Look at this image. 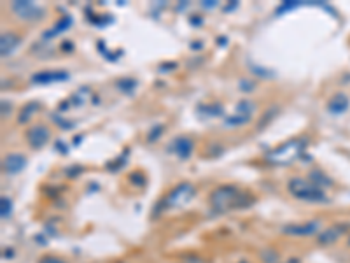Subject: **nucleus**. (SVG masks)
<instances>
[{
  "label": "nucleus",
  "instance_id": "obj_1",
  "mask_svg": "<svg viewBox=\"0 0 350 263\" xmlns=\"http://www.w3.org/2000/svg\"><path fill=\"white\" fill-rule=\"evenodd\" d=\"M247 196L240 193V190L237 186H231V184H224V186H219L216 188L209 196L210 207H212L216 213H228L231 209H238V207H247L252 202L245 200Z\"/></svg>",
  "mask_w": 350,
  "mask_h": 263
},
{
  "label": "nucleus",
  "instance_id": "obj_2",
  "mask_svg": "<svg viewBox=\"0 0 350 263\" xmlns=\"http://www.w3.org/2000/svg\"><path fill=\"white\" fill-rule=\"evenodd\" d=\"M287 190L292 196H296L298 200L310 202V204H326L328 202V196L319 186H315L312 181L301 179V177L289 179Z\"/></svg>",
  "mask_w": 350,
  "mask_h": 263
},
{
  "label": "nucleus",
  "instance_id": "obj_3",
  "mask_svg": "<svg viewBox=\"0 0 350 263\" xmlns=\"http://www.w3.org/2000/svg\"><path fill=\"white\" fill-rule=\"evenodd\" d=\"M305 146H306V142L303 139H292V141L280 144L275 149H271L266 155V160L273 165H289L303 155Z\"/></svg>",
  "mask_w": 350,
  "mask_h": 263
},
{
  "label": "nucleus",
  "instance_id": "obj_4",
  "mask_svg": "<svg viewBox=\"0 0 350 263\" xmlns=\"http://www.w3.org/2000/svg\"><path fill=\"white\" fill-rule=\"evenodd\" d=\"M196 195V188L193 183H180L179 186H175L174 190L167 193L163 196L161 200V209H179V207H184L186 204L195 198Z\"/></svg>",
  "mask_w": 350,
  "mask_h": 263
},
{
  "label": "nucleus",
  "instance_id": "obj_5",
  "mask_svg": "<svg viewBox=\"0 0 350 263\" xmlns=\"http://www.w3.org/2000/svg\"><path fill=\"white\" fill-rule=\"evenodd\" d=\"M256 111H258V104L250 98H243L237 104L235 113L224 118V126L226 128H238V126L247 125L254 118Z\"/></svg>",
  "mask_w": 350,
  "mask_h": 263
},
{
  "label": "nucleus",
  "instance_id": "obj_6",
  "mask_svg": "<svg viewBox=\"0 0 350 263\" xmlns=\"http://www.w3.org/2000/svg\"><path fill=\"white\" fill-rule=\"evenodd\" d=\"M11 11L14 13V16L21 21H41L42 18L46 16V9L34 2L28 0H16L11 4Z\"/></svg>",
  "mask_w": 350,
  "mask_h": 263
},
{
  "label": "nucleus",
  "instance_id": "obj_7",
  "mask_svg": "<svg viewBox=\"0 0 350 263\" xmlns=\"http://www.w3.org/2000/svg\"><path fill=\"white\" fill-rule=\"evenodd\" d=\"M51 139V132L46 125H34L26 130V141L32 149H42Z\"/></svg>",
  "mask_w": 350,
  "mask_h": 263
},
{
  "label": "nucleus",
  "instance_id": "obj_8",
  "mask_svg": "<svg viewBox=\"0 0 350 263\" xmlns=\"http://www.w3.org/2000/svg\"><path fill=\"white\" fill-rule=\"evenodd\" d=\"M321 221H306V223H291L282 228L284 234L294 235V237H310L321 232Z\"/></svg>",
  "mask_w": 350,
  "mask_h": 263
},
{
  "label": "nucleus",
  "instance_id": "obj_9",
  "mask_svg": "<svg viewBox=\"0 0 350 263\" xmlns=\"http://www.w3.org/2000/svg\"><path fill=\"white\" fill-rule=\"evenodd\" d=\"M193 147H195V142L186 135H179L170 142V151L179 160H188L193 153Z\"/></svg>",
  "mask_w": 350,
  "mask_h": 263
},
{
  "label": "nucleus",
  "instance_id": "obj_10",
  "mask_svg": "<svg viewBox=\"0 0 350 263\" xmlns=\"http://www.w3.org/2000/svg\"><path fill=\"white\" fill-rule=\"evenodd\" d=\"M347 230H349V225H333V226H329V228L322 230L321 234L317 235V242L321 244V246H329V244H334L338 239L345 234Z\"/></svg>",
  "mask_w": 350,
  "mask_h": 263
},
{
  "label": "nucleus",
  "instance_id": "obj_11",
  "mask_svg": "<svg viewBox=\"0 0 350 263\" xmlns=\"http://www.w3.org/2000/svg\"><path fill=\"white\" fill-rule=\"evenodd\" d=\"M20 44H21L20 35H16L14 32H4L2 37H0V53H2V58H7L13 51L18 49Z\"/></svg>",
  "mask_w": 350,
  "mask_h": 263
},
{
  "label": "nucleus",
  "instance_id": "obj_12",
  "mask_svg": "<svg viewBox=\"0 0 350 263\" xmlns=\"http://www.w3.org/2000/svg\"><path fill=\"white\" fill-rule=\"evenodd\" d=\"M26 167V156L21 153H11L4 158V170L7 174H20Z\"/></svg>",
  "mask_w": 350,
  "mask_h": 263
},
{
  "label": "nucleus",
  "instance_id": "obj_13",
  "mask_svg": "<svg viewBox=\"0 0 350 263\" xmlns=\"http://www.w3.org/2000/svg\"><path fill=\"white\" fill-rule=\"evenodd\" d=\"M68 77L67 72L63 71H44L41 74H35L32 77V83L39 84H47V83H56V81H65Z\"/></svg>",
  "mask_w": 350,
  "mask_h": 263
},
{
  "label": "nucleus",
  "instance_id": "obj_14",
  "mask_svg": "<svg viewBox=\"0 0 350 263\" xmlns=\"http://www.w3.org/2000/svg\"><path fill=\"white\" fill-rule=\"evenodd\" d=\"M39 102H35V100H32V102H26L23 107H21V111H20V114H18V123L20 125H26V123L32 120V118L35 116V113L39 111Z\"/></svg>",
  "mask_w": 350,
  "mask_h": 263
},
{
  "label": "nucleus",
  "instance_id": "obj_15",
  "mask_svg": "<svg viewBox=\"0 0 350 263\" xmlns=\"http://www.w3.org/2000/svg\"><path fill=\"white\" fill-rule=\"evenodd\" d=\"M347 107H349V100H347V96L342 95V93L334 95L329 100V104H328V109H329L333 114H342L343 111H347Z\"/></svg>",
  "mask_w": 350,
  "mask_h": 263
},
{
  "label": "nucleus",
  "instance_id": "obj_16",
  "mask_svg": "<svg viewBox=\"0 0 350 263\" xmlns=\"http://www.w3.org/2000/svg\"><path fill=\"white\" fill-rule=\"evenodd\" d=\"M70 25H72V18L70 16H62L58 20V23H56V25H54L53 28L49 30V32H46V34H44V37H46V39L56 37V35H60L62 32H65V30H67Z\"/></svg>",
  "mask_w": 350,
  "mask_h": 263
},
{
  "label": "nucleus",
  "instance_id": "obj_17",
  "mask_svg": "<svg viewBox=\"0 0 350 263\" xmlns=\"http://www.w3.org/2000/svg\"><path fill=\"white\" fill-rule=\"evenodd\" d=\"M310 179H312V183L315 184V186H319V188H321V186H331V181L319 170L312 172V174H310Z\"/></svg>",
  "mask_w": 350,
  "mask_h": 263
},
{
  "label": "nucleus",
  "instance_id": "obj_18",
  "mask_svg": "<svg viewBox=\"0 0 350 263\" xmlns=\"http://www.w3.org/2000/svg\"><path fill=\"white\" fill-rule=\"evenodd\" d=\"M135 81L133 79H130V77H125V79H119L116 83V86H117V90H121V92H125V93H131L135 90Z\"/></svg>",
  "mask_w": 350,
  "mask_h": 263
},
{
  "label": "nucleus",
  "instance_id": "obj_19",
  "mask_svg": "<svg viewBox=\"0 0 350 263\" xmlns=\"http://www.w3.org/2000/svg\"><path fill=\"white\" fill-rule=\"evenodd\" d=\"M0 207H2V217H4V219L11 216L13 204H11V198H9V196H2V200H0Z\"/></svg>",
  "mask_w": 350,
  "mask_h": 263
},
{
  "label": "nucleus",
  "instance_id": "obj_20",
  "mask_svg": "<svg viewBox=\"0 0 350 263\" xmlns=\"http://www.w3.org/2000/svg\"><path fill=\"white\" fill-rule=\"evenodd\" d=\"M39 263H67V262H65V260H62V258H58V256L47 255V256H42V258L39 260Z\"/></svg>",
  "mask_w": 350,
  "mask_h": 263
},
{
  "label": "nucleus",
  "instance_id": "obj_21",
  "mask_svg": "<svg viewBox=\"0 0 350 263\" xmlns=\"http://www.w3.org/2000/svg\"><path fill=\"white\" fill-rule=\"evenodd\" d=\"M159 134H163V126L156 125L154 128L151 130V134H149V137H147V139H149L151 142H154L156 139H158V135H159Z\"/></svg>",
  "mask_w": 350,
  "mask_h": 263
},
{
  "label": "nucleus",
  "instance_id": "obj_22",
  "mask_svg": "<svg viewBox=\"0 0 350 263\" xmlns=\"http://www.w3.org/2000/svg\"><path fill=\"white\" fill-rule=\"evenodd\" d=\"M240 90H242V92H252V90H254V83H252V81L242 79L240 81Z\"/></svg>",
  "mask_w": 350,
  "mask_h": 263
},
{
  "label": "nucleus",
  "instance_id": "obj_23",
  "mask_svg": "<svg viewBox=\"0 0 350 263\" xmlns=\"http://www.w3.org/2000/svg\"><path fill=\"white\" fill-rule=\"evenodd\" d=\"M349 244H350V239H349Z\"/></svg>",
  "mask_w": 350,
  "mask_h": 263
},
{
  "label": "nucleus",
  "instance_id": "obj_24",
  "mask_svg": "<svg viewBox=\"0 0 350 263\" xmlns=\"http://www.w3.org/2000/svg\"><path fill=\"white\" fill-rule=\"evenodd\" d=\"M242 263H247V262H242Z\"/></svg>",
  "mask_w": 350,
  "mask_h": 263
}]
</instances>
